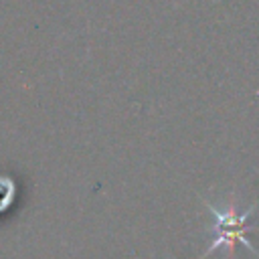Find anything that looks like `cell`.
<instances>
[{"mask_svg":"<svg viewBox=\"0 0 259 259\" xmlns=\"http://www.w3.org/2000/svg\"><path fill=\"white\" fill-rule=\"evenodd\" d=\"M204 206H206V208L210 210V214H212V229H210L212 243L208 245V249H206V253H204L202 257L214 253L219 247H233L235 243L245 245L249 251H253V253L257 255L255 247L251 245V241H249L247 235H245V233L251 229V227L247 225V219L251 217V212H253L255 206L247 208V210L241 212V214H237L235 210H219V208H214V206L208 204V202H204Z\"/></svg>","mask_w":259,"mask_h":259,"instance_id":"6da1fadb","label":"cell"}]
</instances>
